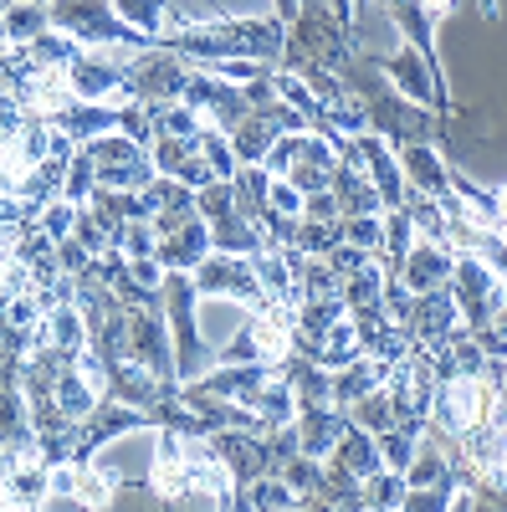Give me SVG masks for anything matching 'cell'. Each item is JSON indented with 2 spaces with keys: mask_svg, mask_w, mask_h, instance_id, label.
<instances>
[{
  "mask_svg": "<svg viewBox=\"0 0 507 512\" xmlns=\"http://www.w3.org/2000/svg\"><path fill=\"white\" fill-rule=\"evenodd\" d=\"M420 6H426V16H431V21L441 26V21H446V11L456 6V0H420Z\"/></svg>",
  "mask_w": 507,
  "mask_h": 512,
  "instance_id": "44",
  "label": "cell"
},
{
  "mask_svg": "<svg viewBox=\"0 0 507 512\" xmlns=\"http://www.w3.org/2000/svg\"><path fill=\"white\" fill-rule=\"evenodd\" d=\"M323 262H328L338 277H349V272H359L364 262H374V251H364V246H354V241H338V246L323 256Z\"/></svg>",
  "mask_w": 507,
  "mask_h": 512,
  "instance_id": "42",
  "label": "cell"
},
{
  "mask_svg": "<svg viewBox=\"0 0 507 512\" xmlns=\"http://www.w3.org/2000/svg\"><path fill=\"white\" fill-rule=\"evenodd\" d=\"M272 205L282 210V216H303V190L292 180H282V175H272Z\"/></svg>",
  "mask_w": 507,
  "mask_h": 512,
  "instance_id": "43",
  "label": "cell"
},
{
  "mask_svg": "<svg viewBox=\"0 0 507 512\" xmlns=\"http://www.w3.org/2000/svg\"><path fill=\"white\" fill-rule=\"evenodd\" d=\"M379 72H385L405 98L431 103V108H436V82H431V67H426V57H420V52L410 47V41H405V47H400L395 57H379ZM436 113H441V108H436ZM451 118H456V113H451Z\"/></svg>",
  "mask_w": 507,
  "mask_h": 512,
  "instance_id": "20",
  "label": "cell"
},
{
  "mask_svg": "<svg viewBox=\"0 0 507 512\" xmlns=\"http://www.w3.org/2000/svg\"><path fill=\"white\" fill-rule=\"evenodd\" d=\"M195 303H200V292H195V277L190 272H164V318H169V333H175V374L180 384L200 379V369L216 359V349L200 338V323H195Z\"/></svg>",
  "mask_w": 507,
  "mask_h": 512,
  "instance_id": "5",
  "label": "cell"
},
{
  "mask_svg": "<svg viewBox=\"0 0 507 512\" xmlns=\"http://www.w3.org/2000/svg\"><path fill=\"white\" fill-rule=\"evenodd\" d=\"M52 31H67L82 47H129V52L159 47L154 36H144L134 21L113 11V0H52Z\"/></svg>",
  "mask_w": 507,
  "mask_h": 512,
  "instance_id": "3",
  "label": "cell"
},
{
  "mask_svg": "<svg viewBox=\"0 0 507 512\" xmlns=\"http://www.w3.org/2000/svg\"><path fill=\"white\" fill-rule=\"evenodd\" d=\"M405 328H410V344L420 349H436L461 328V308L451 287H431V292H415L410 297V313H405Z\"/></svg>",
  "mask_w": 507,
  "mask_h": 512,
  "instance_id": "15",
  "label": "cell"
},
{
  "mask_svg": "<svg viewBox=\"0 0 507 512\" xmlns=\"http://www.w3.org/2000/svg\"><path fill=\"white\" fill-rule=\"evenodd\" d=\"M149 482L164 507H236V477L226 456L205 436H185L175 425H159Z\"/></svg>",
  "mask_w": 507,
  "mask_h": 512,
  "instance_id": "1",
  "label": "cell"
},
{
  "mask_svg": "<svg viewBox=\"0 0 507 512\" xmlns=\"http://www.w3.org/2000/svg\"><path fill=\"white\" fill-rule=\"evenodd\" d=\"M190 277H195V292H200V297H236L241 308H272V292L262 287L257 267H251V256L210 251Z\"/></svg>",
  "mask_w": 507,
  "mask_h": 512,
  "instance_id": "10",
  "label": "cell"
},
{
  "mask_svg": "<svg viewBox=\"0 0 507 512\" xmlns=\"http://www.w3.org/2000/svg\"><path fill=\"white\" fill-rule=\"evenodd\" d=\"M6 6H11V0H0V16H6Z\"/></svg>",
  "mask_w": 507,
  "mask_h": 512,
  "instance_id": "49",
  "label": "cell"
},
{
  "mask_svg": "<svg viewBox=\"0 0 507 512\" xmlns=\"http://www.w3.org/2000/svg\"><path fill=\"white\" fill-rule=\"evenodd\" d=\"M88 154H93V175H98L103 190H149L154 175H159L149 144L118 134V128H113V134L88 139Z\"/></svg>",
  "mask_w": 507,
  "mask_h": 512,
  "instance_id": "9",
  "label": "cell"
},
{
  "mask_svg": "<svg viewBox=\"0 0 507 512\" xmlns=\"http://www.w3.org/2000/svg\"><path fill=\"white\" fill-rule=\"evenodd\" d=\"M349 144H354V154H359V164H364V175L374 180L379 200H385V210L405 205L410 185H405V169H400L395 144H390L385 134H374V128H364V134H349Z\"/></svg>",
  "mask_w": 507,
  "mask_h": 512,
  "instance_id": "14",
  "label": "cell"
},
{
  "mask_svg": "<svg viewBox=\"0 0 507 512\" xmlns=\"http://www.w3.org/2000/svg\"><path fill=\"white\" fill-rule=\"evenodd\" d=\"M400 154V169H405V185L420 190V195H431V200H451V159L436 149V144H405L395 149Z\"/></svg>",
  "mask_w": 507,
  "mask_h": 512,
  "instance_id": "16",
  "label": "cell"
},
{
  "mask_svg": "<svg viewBox=\"0 0 507 512\" xmlns=\"http://www.w3.org/2000/svg\"><path fill=\"white\" fill-rule=\"evenodd\" d=\"M123 431H159V420H154L149 410H139V405H123V400L103 395V400L93 405V415L77 425L72 456H77V461H93V451H103V446H108L113 436H123Z\"/></svg>",
  "mask_w": 507,
  "mask_h": 512,
  "instance_id": "13",
  "label": "cell"
},
{
  "mask_svg": "<svg viewBox=\"0 0 507 512\" xmlns=\"http://www.w3.org/2000/svg\"><path fill=\"white\" fill-rule=\"evenodd\" d=\"M190 57L169 52V47H149V52H129L123 57V98L139 103H180L185 82H190Z\"/></svg>",
  "mask_w": 507,
  "mask_h": 512,
  "instance_id": "7",
  "label": "cell"
},
{
  "mask_svg": "<svg viewBox=\"0 0 507 512\" xmlns=\"http://www.w3.org/2000/svg\"><path fill=\"white\" fill-rule=\"evenodd\" d=\"M262 164L272 169V175L292 180L303 195H318V190H328L333 175H338V149H333L323 134H313V128H292V134H282V139L272 144V154H267Z\"/></svg>",
  "mask_w": 507,
  "mask_h": 512,
  "instance_id": "6",
  "label": "cell"
},
{
  "mask_svg": "<svg viewBox=\"0 0 507 512\" xmlns=\"http://www.w3.org/2000/svg\"><path fill=\"white\" fill-rule=\"evenodd\" d=\"M129 359L144 364L154 379L175 384L180 390V374H175V333H169L164 303L159 308H129Z\"/></svg>",
  "mask_w": 507,
  "mask_h": 512,
  "instance_id": "12",
  "label": "cell"
},
{
  "mask_svg": "<svg viewBox=\"0 0 507 512\" xmlns=\"http://www.w3.org/2000/svg\"><path fill=\"white\" fill-rule=\"evenodd\" d=\"M113 11L123 16V21H134L144 36H164V26H169V16H175V6L169 0H113Z\"/></svg>",
  "mask_w": 507,
  "mask_h": 512,
  "instance_id": "33",
  "label": "cell"
},
{
  "mask_svg": "<svg viewBox=\"0 0 507 512\" xmlns=\"http://www.w3.org/2000/svg\"><path fill=\"white\" fill-rule=\"evenodd\" d=\"M359 354H364V344H359V323L344 313V318H338V323L318 338V354H313V359H318L323 369H344V364H354Z\"/></svg>",
  "mask_w": 507,
  "mask_h": 512,
  "instance_id": "29",
  "label": "cell"
},
{
  "mask_svg": "<svg viewBox=\"0 0 507 512\" xmlns=\"http://www.w3.org/2000/svg\"><path fill=\"white\" fill-rule=\"evenodd\" d=\"M502 390H507V359H502Z\"/></svg>",
  "mask_w": 507,
  "mask_h": 512,
  "instance_id": "48",
  "label": "cell"
},
{
  "mask_svg": "<svg viewBox=\"0 0 507 512\" xmlns=\"http://www.w3.org/2000/svg\"><path fill=\"white\" fill-rule=\"evenodd\" d=\"M344 241L364 246V251H385V210H369V216H344Z\"/></svg>",
  "mask_w": 507,
  "mask_h": 512,
  "instance_id": "38",
  "label": "cell"
},
{
  "mask_svg": "<svg viewBox=\"0 0 507 512\" xmlns=\"http://www.w3.org/2000/svg\"><path fill=\"white\" fill-rule=\"evenodd\" d=\"M374 303H385V267H379V256L344 277V308H349V313L374 308Z\"/></svg>",
  "mask_w": 507,
  "mask_h": 512,
  "instance_id": "31",
  "label": "cell"
},
{
  "mask_svg": "<svg viewBox=\"0 0 507 512\" xmlns=\"http://www.w3.org/2000/svg\"><path fill=\"white\" fill-rule=\"evenodd\" d=\"M349 420L364 425V431H374V436H385L390 425H395V405H390V395H385V384H379V390H369L364 400H354V405H349Z\"/></svg>",
  "mask_w": 507,
  "mask_h": 512,
  "instance_id": "36",
  "label": "cell"
},
{
  "mask_svg": "<svg viewBox=\"0 0 507 512\" xmlns=\"http://www.w3.org/2000/svg\"><path fill=\"white\" fill-rule=\"evenodd\" d=\"M451 267H456V246L415 236V246H410V256H405V267H400V282H405L410 292H431V287H446Z\"/></svg>",
  "mask_w": 507,
  "mask_h": 512,
  "instance_id": "17",
  "label": "cell"
},
{
  "mask_svg": "<svg viewBox=\"0 0 507 512\" xmlns=\"http://www.w3.org/2000/svg\"><path fill=\"white\" fill-rule=\"evenodd\" d=\"M31 441H36V420H31V405L21 395V384H0V446L21 451Z\"/></svg>",
  "mask_w": 507,
  "mask_h": 512,
  "instance_id": "24",
  "label": "cell"
},
{
  "mask_svg": "<svg viewBox=\"0 0 507 512\" xmlns=\"http://www.w3.org/2000/svg\"><path fill=\"white\" fill-rule=\"evenodd\" d=\"M180 103H190L210 128H221V134H231V128L251 113V98L241 93V82H226L210 62H195L190 67V82H185Z\"/></svg>",
  "mask_w": 507,
  "mask_h": 512,
  "instance_id": "11",
  "label": "cell"
},
{
  "mask_svg": "<svg viewBox=\"0 0 507 512\" xmlns=\"http://www.w3.org/2000/svg\"><path fill=\"white\" fill-rule=\"evenodd\" d=\"M272 6H277V16H282V21H292V16H298V6H303V0H272Z\"/></svg>",
  "mask_w": 507,
  "mask_h": 512,
  "instance_id": "45",
  "label": "cell"
},
{
  "mask_svg": "<svg viewBox=\"0 0 507 512\" xmlns=\"http://www.w3.org/2000/svg\"><path fill=\"white\" fill-rule=\"evenodd\" d=\"M344 313H349V308H344V297H308V303H298L292 323H298L303 338H313V344H318V338H323L338 318H344Z\"/></svg>",
  "mask_w": 507,
  "mask_h": 512,
  "instance_id": "32",
  "label": "cell"
},
{
  "mask_svg": "<svg viewBox=\"0 0 507 512\" xmlns=\"http://www.w3.org/2000/svg\"><path fill=\"white\" fill-rule=\"evenodd\" d=\"M159 47L180 52L190 62H221V57H251V62H282L287 47V21L272 16H216V21H190L185 11L169 16Z\"/></svg>",
  "mask_w": 507,
  "mask_h": 512,
  "instance_id": "2",
  "label": "cell"
},
{
  "mask_svg": "<svg viewBox=\"0 0 507 512\" xmlns=\"http://www.w3.org/2000/svg\"><path fill=\"white\" fill-rule=\"evenodd\" d=\"M298 344V323H292V308L272 303V308H246L241 328L216 349L221 364H282Z\"/></svg>",
  "mask_w": 507,
  "mask_h": 512,
  "instance_id": "4",
  "label": "cell"
},
{
  "mask_svg": "<svg viewBox=\"0 0 507 512\" xmlns=\"http://www.w3.org/2000/svg\"><path fill=\"white\" fill-rule=\"evenodd\" d=\"M67 139H77V144H88V139H98V134H113L118 128V103H88V98H77V103H67L57 118H52Z\"/></svg>",
  "mask_w": 507,
  "mask_h": 512,
  "instance_id": "21",
  "label": "cell"
},
{
  "mask_svg": "<svg viewBox=\"0 0 507 512\" xmlns=\"http://www.w3.org/2000/svg\"><path fill=\"white\" fill-rule=\"evenodd\" d=\"M82 344H88V323H82V313H77V303L67 297V303H57L52 313H47V323H41V338H36V349H57V354H77Z\"/></svg>",
  "mask_w": 507,
  "mask_h": 512,
  "instance_id": "23",
  "label": "cell"
},
{
  "mask_svg": "<svg viewBox=\"0 0 507 512\" xmlns=\"http://www.w3.org/2000/svg\"><path fill=\"white\" fill-rule=\"evenodd\" d=\"M6 472H11V451L0 446V482H6Z\"/></svg>",
  "mask_w": 507,
  "mask_h": 512,
  "instance_id": "47",
  "label": "cell"
},
{
  "mask_svg": "<svg viewBox=\"0 0 507 512\" xmlns=\"http://www.w3.org/2000/svg\"><path fill=\"white\" fill-rule=\"evenodd\" d=\"M497 216H502V231H507V185H497Z\"/></svg>",
  "mask_w": 507,
  "mask_h": 512,
  "instance_id": "46",
  "label": "cell"
},
{
  "mask_svg": "<svg viewBox=\"0 0 507 512\" xmlns=\"http://www.w3.org/2000/svg\"><path fill=\"white\" fill-rule=\"evenodd\" d=\"M31 287V267L16 256V246H0V308L11 303V297H21Z\"/></svg>",
  "mask_w": 507,
  "mask_h": 512,
  "instance_id": "40",
  "label": "cell"
},
{
  "mask_svg": "<svg viewBox=\"0 0 507 512\" xmlns=\"http://www.w3.org/2000/svg\"><path fill=\"white\" fill-rule=\"evenodd\" d=\"M313 507H349V512H359L364 507V477H354L344 461H323V482H318V492H313Z\"/></svg>",
  "mask_w": 507,
  "mask_h": 512,
  "instance_id": "25",
  "label": "cell"
},
{
  "mask_svg": "<svg viewBox=\"0 0 507 512\" xmlns=\"http://www.w3.org/2000/svg\"><path fill=\"white\" fill-rule=\"evenodd\" d=\"M338 241H344V221H313V216H298V236H292V246H298L303 256H328Z\"/></svg>",
  "mask_w": 507,
  "mask_h": 512,
  "instance_id": "35",
  "label": "cell"
},
{
  "mask_svg": "<svg viewBox=\"0 0 507 512\" xmlns=\"http://www.w3.org/2000/svg\"><path fill=\"white\" fill-rule=\"evenodd\" d=\"M41 6H52V0H41Z\"/></svg>",
  "mask_w": 507,
  "mask_h": 512,
  "instance_id": "50",
  "label": "cell"
},
{
  "mask_svg": "<svg viewBox=\"0 0 507 512\" xmlns=\"http://www.w3.org/2000/svg\"><path fill=\"white\" fill-rule=\"evenodd\" d=\"M41 31H52V6H41V0H11L6 16H0V36H6V47L36 41Z\"/></svg>",
  "mask_w": 507,
  "mask_h": 512,
  "instance_id": "28",
  "label": "cell"
},
{
  "mask_svg": "<svg viewBox=\"0 0 507 512\" xmlns=\"http://www.w3.org/2000/svg\"><path fill=\"white\" fill-rule=\"evenodd\" d=\"M103 395H98V384L88 379V374H82L72 359L62 364V374H57V410L72 420V425H82V420H88L93 415V405H98Z\"/></svg>",
  "mask_w": 507,
  "mask_h": 512,
  "instance_id": "26",
  "label": "cell"
},
{
  "mask_svg": "<svg viewBox=\"0 0 507 512\" xmlns=\"http://www.w3.org/2000/svg\"><path fill=\"white\" fill-rule=\"evenodd\" d=\"M415 446H420V431H405V425H390V431L379 436V451H385V466H395V472H405V466L415 461Z\"/></svg>",
  "mask_w": 507,
  "mask_h": 512,
  "instance_id": "41",
  "label": "cell"
},
{
  "mask_svg": "<svg viewBox=\"0 0 507 512\" xmlns=\"http://www.w3.org/2000/svg\"><path fill=\"white\" fill-rule=\"evenodd\" d=\"M292 425H298V451L328 461L333 446H338V436L349 431V410H338V405H313V410H298V415H292Z\"/></svg>",
  "mask_w": 507,
  "mask_h": 512,
  "instance_id": "18",
  "label": "cell"
},
{
  "mask_svg": "<svg viewBox=\"0 0 507 512\" xmlns=\"http://www.w3.org/2000/svg\"><path fill=\"white\" fill-rule=\"evenodd\" d=\"M251 415L262 420V431H277V425H287L292 415H298V400H292V384L282 379V374H272L262 390H257V400H251Z\"/></svg>",
  "mask_w": 507,
  "mask_h": 512,
  "instance_id": "30",
  "label": "cell"
},
{
  "mask_svg": "<svg viewBox=\"0 0 507 512\" xmlns=\"http://www.w3.org/2000/svg\"><path fill=\"white\" fill-rule=\"evenodd\" d=\"M385 379H390V364H379V359L359 354L354 364L333 369V405H338V410H349L354 400H364L369 390H379Z\"/></svg>",
  "mask_w": 507,
  "mask_h": 512,
  "instance_id": "22",
  "label": "cell"
},
{
  "mask_svg": "<svg viewBox=\"0 0 507 512\" xmlns=\"http://www.w3.org/2000/svg\"><path fill=\"white\" fill-rule=\"evenodd\" d=\"M446 287H451V297H456V308H461V328H467V333L487 328V323H492V313L507 303V282L482 262L477 251H456V267H451Z\"/></svg>",
  "mask_w": 507,
  "mask_h": 512,
  "instance_id": "8",
  "label": "cell"
},
{
  "mask_svg": "<svg viewBox=\"0 0 507 512\" xmlns=\"http://www.w3.org/2000/svg\"><path fill=\"white\" fill-rule=\"evenodd\" d=\"M405 497V472L395 466H379L374 477H364V507H400Z\"/></svg>",
  "mask_w": 507,
  "mask_h": 512,
  "instance_id": "37",
  "label": "cell"
},
{
  "mask_svg": "<svg viewBox=\"0 0 507 512\" xmlns=\"http://www.w3.org/2000/svg\"><path fill=\"white\" fill-rule=\"evenodd\" d=\"M31 159H26V149L16 144V134H0V195H21L26 190V180H31Z\"/></svg>",
  "mask_w": 507,
  "mask_h": 512,
  "instance_id": "34",
  "label": "cell"
},
{
  "mask_svg": "<svg viewBox=\"0 0 507 512\" xmlns=\"http://www.w3.org/2000/svg\"><path fill=\"white\" fill-rule=\"evenodd\" d=\"M159 262H164V272H195L200 262H205V256H210V226H205V216H200V210H195V216L185 221V226H175V231H169V236H159Z\"/></svg>",
  "mask_w": 507,
  "mask_h": 512,
  "instance_id": "19",
  "label": "cell"
},
{
  "mask_svg": "<svg viewBox=\"0 0 507 512\" xmlns=\"http://www.w3.org/2000/svg\"><path fill=\"white\" fill-rule=\"evenodd\" d=\"M93 185H98V175H93V154H88V144H77V154H72V164H67V185H62V195L72 200V205H82L93 195Z\"/></svg>",
  "mask_w": 507,
  "mask_h": 512,
  "instance_id": "39",
  "label": "cell"
},
{
  "mask_svg": "<svg viewBox=\"0 0 507 512\" xmlns=\"http://www.w3.org/2000/svg\"><path fill=\"white\" fill-rule=\"evenodd\" d=\"M333 461H344L354 477H374L379 466H385V451H379V436L374 431H364V425L349 420V431L338 436V446H333Z\"/></svg>",
  "mask_w": 507,
  "mask_h": 512,
  "instance_id": "27",
  "label": "cell"
}]
</instances>
